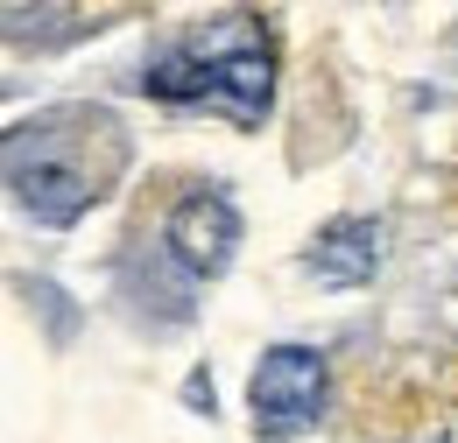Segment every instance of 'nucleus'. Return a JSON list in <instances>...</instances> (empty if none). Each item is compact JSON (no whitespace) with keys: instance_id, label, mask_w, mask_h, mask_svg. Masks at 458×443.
<instances>
[{"instance_id":"obj_1","label":"nucleus","mask_w":458,"mask_h":443,"mask_svg":"<svg viewBox=\"0 0 458 443\" xmlns=\"http://www.w3.org/2000/svg\"><path fill=\"white\" fill-rule=\"evenodd\" d=\"M127 169V134L106 106H50L0 134V176L36 225H78Z\"/></svg>"},{"instance_id":"obj_2","label":"nucleus","mask_w":458,"mask_h":443,"mask_svg":"<svg viewBox=\"0 0 458 443\" xmlns=\"http://www.w3.org/2000/svg\"><path fill=\"white\" fill-rule=\"evenodd\" d=\"M134 85L163 106H198L233 127H261L276 106V50L254 29V14H226V21H212V36L163 50Z\"/></svg>"},{"instance_id":"obj_3","label":"nucleus","mask_w":458,"mask_h":443,"mask_svg":"<svg viewBox=\"0 0 458 443\" xmlns=\"http://www.w3.org/2000/svg\"><path fill=\"white\" fill-rule=\"evenodd\" d=\"M247 408H254V437L261 443H289L310 437L332 408V366L310 345H276L261 352L254 380H247Z\"/></svg>"},{"instance_id":"obj_4","label":"nucleus","mask_w":458,"mask_h":443,"mask_svg":"<svg viewBox=\"0 0 458 443\" xmlns=\"http://www.w3.org/2000/svg\"><path fill=\"white\" fill-rule=\"evenodd\" d=\"M163 247H170V261L191 281H219L233 268V254H240V212H233V197H219V190H183L170 205Z\"/></svg>"},{"instance_id":"obj_5","label":"nucleus","mask_w":458,"mask_h":443,"mask_svg":"<svg viewBox=\"0 0 458 443\" xmlns=\"http://www.w3.org/2000/svg\"><path fill=\"white\" fill-rule=\"evenodd\" d=\"M381 261H388V225L360 219V212L318 225V239H310V254H303V268L325 281V288H367V281L381 275Z\"/></svg>"},{"instance_id":"obj_6","label":"nucleus","mask_w":458,"mask_h":443,"mask_svg":"<svg viewBox=\"0 0 458 443\" xmlns=\"http://www.w3.org/2000/svg\"><path fill=\"white\" fill-rule=\"evenodd\" d=\"M21 288H29V296H36L43 310H50V324H57V338H71V324H78V317L64 310V288H50V281H21Z\"/></svg>"},{"instance_id":"obj_7","label":"nucleus","mask_w":458,"mask_h":443,"mask_svg":"<svg viewBox=\"0 0 458 443\" xmlns=\"http://www.w3.org/2000/svg\"><path fill=\"white\" fill-rule=\"evenodd\" d=\"M183 394H191V408H205V415H212V380H205V373H198V380H191Z\"/></svg>"},{"instance_id":"obj_8","label":"nucleus","mask_w":458,"mask_h":443,"mask_svg":"<svg viewBox=\"0 0 458 443\" xmlns=\"http://www.w3.org/2000/svg\"><path fill=\"white\" fill-rule=\"evenodd\" d=\"M452 56H458V29H452Z\"/></svg>"},{"instance_id":"obj_9","label":"nucleus","mask_w":458,"mask_h":443,"mask_svg":"<svg viewBox=\"0 0 458 443\" xmlns=\"http://www.w3.org/2000/svg\"><path fill=\"white\" fill-rule=\"evenodd\" d=\"M430 443H445V437H430Z\"/></svg>"}]
</instances>
